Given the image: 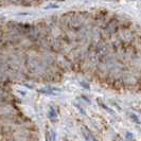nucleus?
Returning <instances> with one entry per match:
<instances>
[{
    "label": "nucleus",
    "mask_w": 141,
    "mask_h": 141,
    "mask_svg": "<svg viewBox=\"0 0 141 141\" xmlns=\"http://www.w3.org/2000/svg\"><path fill=\"white\" fill-rule=\"evenodd\" d=\"M82 132H83V135H84V137H85V139L86 140H97V138H95L94 135L90 133V131L88 128H86V127H82Z\"/></svg>",
    "instance_id": "nucleus-1"
},
{
    "label": "nucleus",
    "mask_w": 141,
    "mask_h": 141,
    "mask_svg": "<svg viewBox=\"0 0 141 141\" xmlns=\"http://www.w3.org/2000/svg\"><path fill=\"white\" fill-rule=\"evenodd\" d=\"M100 105H101V106H102V107H103V108H104V109H105V110H107V111H108V113H109V114H114V110H111V109H110V108H109V107H108V106H106V105H104V104H103V103H101V102H100Z\"/></svg>",
    "instance_id": "nucleus-2"
},
{
    "label": "nucleus",
    "mask_w": 141,
    "mask_h": 141,
    "mask_svg": "<svg viewBox=\"0 0 141 141\" xmlns=\"http://www.w3.org/2000/svg\"><path fill=\"white\" fill-rule=\"evenodd\" d=\"M131 118H132V119H133V120H134L135 122H136V123H140L139 119H138V118H137V117H136V116H135V115H134V114H131Z\"/></svg>",
    "instance_id": "nucleus-3"
},
{
    "label": "nucleus",
    "mask_w": 141,
    "mask_h": 141,
    "mask_svg": "<svg viewBox=\"0 0 141 141\" xmlns=\"http://www.w3.org/2000/svg\"><path fill=\"white\" fill-rule=\"evenodd\" d=\"M126 139H134V137H133V135H132V133H127L126 134Z\"/></svg>",
    "instance_id": "nucleus-4"
}]
</instances>
